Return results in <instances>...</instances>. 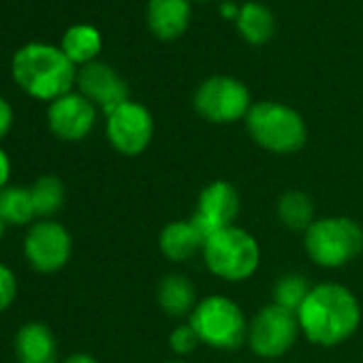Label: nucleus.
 I'll use <instances>...</instances> for the list:
<instances>
[{
    "label": "nucleus",
    "instance_id": "obj_1",
    "mask_svg": "<svg viewBox=\"0 0 363 363\" xmlns=\"http://www.w3.org/2000/svg\"><path fill=\"white\" fill-rule=\"evenodd\" d=\"M301 333L316 346L333 348L346 342L361 325V303L354 293L337 282L312 286L297 310Z\"/></svg>",
    "mask_w": 363,
    "mask_h": 363
},
{
    "label": "nucleus",
    "instance_id": "obj_2",
    "mask_svg": "<svg viewBox=\"0 0 363 363\" xmlns=\"http://www.w3.org/2000/svg\"><path fill=\"white\" fill-rule=\"evenodd\" d=\"M11 75L28 96L54 103L77 84V67L50 43H28L11 60Z\"/></svg>",
    "mask_w": 363,
    "mask_h": 363
},
{
    "label": "nucleus",
    "instance_id": "obj_3",
    "mask_svg": "<svg viewBox=\"0 0 363 363\" xmlns=\"http://www.w3.org/2000/svg\"><path fill=\"white\" fill-rule=\"evenodd\" d=\"M246 130L259 147L274 154H295L308 141L301 113L276 101L255 103L246 116Z\"/></svg>",
    "mask_w": 363,
    "mask_h": 363
},
{
    "label": "nucleus",
    "instance_id": "obj_4",
    "mask_svg": "<svg viewBox=\"0 0 363 363\" xmlns=\"http://www.w3.org/2000/svg\"><path fill=\"white\" fill-rule=\"evenodd\" d=\"M303 250L318 267H344L363 252V229L348 216L316 218L303 233Z\"/></svg>",
    "mask_w": 363,
    "mask_h": 363
},
{
    "label": "nucleus",
    "instance_id": "obj_5",
    "mask_svg": "<svg viewBox=\"0 0 363 363\" xmlns=\"http://www.w3.org/2000/svg\"><path fill=\"white\" fill-rule=\"evenodd\" d=\"M206 267L225 282H244L261 265V246L252 233L233 225L206 240Z\"/></svg>",
    "mask_w": 363,
    "mask_h": 363
},
{
    "label": "nucleus",
    "instance_id": "obj_6",
    "mask_svg": "<svg viewBox=\"0 0 363 363\" xmlns=\"http://www.w3.org/2000/svg\"><path fill=\"white\" fill-rule=\"evenodd\" d=\"M189 323L201 344L214 350H238L248 337V320L242 308L225 295H208L201 299L189 316Z\"/></svg>",
    "mask_w": 363,
    "mask_h": 363
},
{
    "label": "nucleus",
    "instance_id": "obj_7",
    "mask_svg": "<svg viewBox=\"0 0 363 363\" xmlns=\"http://www.w3.org/2000/svg\"><path fill=\"white\" fill-rule=\"evenodd\" d=\"M199 118L212 124H233L246 120L252 103L248 88L231 75H214L199 84L193 96Z\"/></svg>",
    "mask_w": 363,
    "mask_h": 363
},
{
    "label": "nucleus",
    "instance_id": "obj_8",
    "mask_svg": "<svg viewBox=\"0 0 363 363\" xmlns=\"http://www.w3.org/2000/svg\"><path fill=\"white\" fill-rule=\"evenodd\" d=\"M299 320L276 303L261 308L248 323V346L261 359H278L286 354L299 337Z\"/></svg>",
    "mask_w": 363,
    "mask_h": 363
},
{
    "label": "nucleus",
    "instance_id": "obj_9",
    "mask_svg": "<svg viewBox=\"0 0 363 363\" xmlns=\"http://www.w3.org/2000/svg\"><path fill=\"white\" fill-rule=\"evenodd\" d=\"M73 238L54 218L35 220L24 238V257L39 274H56L71 261Z\"/></svg>",
    "mask_w": 363,
    "mask_h": 363
},
{
    "label": "nucleus",
    "instance_id": "obj_10",
    "mask_svg": "<svg viewBox=\"0 0 363 363\" xmlns=\"http://www.w3.org/2000/svg\"><path fill=\"white\" fill-rule=\"evenodd\" d=\"M105 133L116 152L122 156H139L154 137V118L145 105L126 101L107 113Z\"/></svg>",
    "mask_w": 363,
    "mask_h": 363
},
{
    "label": "nucleus",
    "instance_id": "obj_11",
    "mask_svg": "<svg viewBox=\"0 0 363 363\" xmlns=\"http://www.w3.org/2000/svg\"><path fill=\"white\" fill-rule=\"evenodd\" d=\"M242 212V197L240 191L227 179H216L199 193L197 210L191 216L193 223L203 231L206 238L229 229L235 225Z\"/></svg>",
    "mask_w": 363,
    "mask_h": 363
},
{
    "label": "nucleus",
    "instance_id": "obj_12",
    "mask_svg": "<svg viewBox=\"0 0 363 363\" xmlns=\"http://www.w3.org/2000/svg\"><path fill=\"white\" fill-rule=\"evenodd\" d=\"M96 124V107L79 92H69L48 107V126L67 143L86 139Z\"/></svg>",
    "mask_w": 363,
    "mask_h": 363
},
{
    "label": "nucleus",
    "instance_id": "obj_13",
    "mask_svg": "<svg viewBox=\"0 0 363 363\" xmlns=\"http://www.w3.org/2000/svg\"><path fill=\"white\" fill-rule=\"evenodd\" d=\"M79 94H84L94 107H101L105 116L120 107L128 99V84L107 62L94 60L77 69Z\"/></svg>",
    "mask_w": 363,
    "mask_h": 363
},
{
    "label": "nucleus",
    "instance_id": "obj_14",
    "mask_svg": "<svg viewBox=\"0 0 363 363\" xmlns=\"http://www.w3.org/2000/svg\"><path fill=\"white\" fill-rule=\"evenodd\" d=\"M203 231L193 223V218L186 220H171L167 223L158 233V248L162 257L171 263H186L195 255L203 252L206 246Z\"/></svg>",
    "mask_w": 363,
    "mask_h": 363
},
{
    "label": "nucleus",
    "instance_id": "obj_15",
    "mask_svg": "<svg viewBox=\"0 0 363 363\" xmlns=\"http://www.w3.org/2000/svg\"><path fill=\"white\" fill-rule=\"evenodd\" d=\"M191 0H150L147 28L160 41H175L189 30Z\"/></svg>",
    "mask_w": 363,
    "mask_h": 363
},
{
    "label": "nucleus",
    "instance_id": "obj_16",
    "mask_svg": "<svg viewBox=\"0 0 363 363\" xmlns=\"http://www.w3.org/2000/svg\"><path fill=\"white\" fill-rule=\"evenodd\" d=\"M18 363H58V342L48 323H24L16 333Z\"/></svg>",
    "mask_w": 363,
    "mask_h": 363
},
{
    "label": "nucleus",
    "instance_id": "obj_17",
    "mask_svg": "<svg viewBox=\"0 0 363 363\" xmlns=\"http://www.w3.org/2000/svg\"><path fill=\"white\" fill-rule=\"evenodd\" d=\"M156 301L171 318L191 316L197 301V289L184 274H164L156 284Z\"/></svg>",
    "mask_w": 363,
    "mask_h": 363
},
{
    "label": "nucleus",
    "instance_id": "obj_18",
    "mask_svg": "<svg viewBox=\"0 0 363 363\" xmlns=\"http://www.w3.org/2000/svg\"><path fill=\"white\" fill-rule=\"evenodd\" d=\"M103 48V37L101 33L90 26V24H75L71 26L60 43V50L67 54V58L75 67H84L88 62H94L96 56L101 54Z\"/></svg>",
    "mask_w": 363,
    "mask_h": 363
},
{
    "label": "nucleus",
    "instance_id": "obj_19",
    "mask_svg": "<svg viewBox=\"0 0 363 363\" xmlns=\"http://www.w3.org/2000/svg\"><path fill=\"white\" fill-rule=\"evenodd\" d=\"M235 24L240 37L250 45H265L276 33L274 13L261 3H246L244 7H240Z\"/></svg>",
    "mask_w": 363,
    "mask_h": 363
},
{
    "label": "nucleus",
    "instance_id": "obj_20",
    "mask_svg": "<svg viewBox=\"0 0 363 363\" xmlns=\"http://www.w3.org/2000/svg\"><path fill=\"white\" fill-rule=\"evenodd\" d=\"M30 189V197H33V206L37 212V220L43 218H52L56 216L67 199V189H65V182L58 175L52 173H43L39 175Z\"/></svg>",
    "mask_w": 363,
    "mask_h": 363
},
{
    "label": "nucleus",
    "instance_id": "obj_21",
    "mask_svg": "<svg viewBox=\"0 0 363 363\" xmlns=\"http://www.w3.org/2000/svg\"><path fill=\"white\" fill-rule=\"evenodd\" d=\"M0 220L5 223V227H24L37 220L30 189L9 184L7 189L0 191Z\"/></svg>",
    "mask_w": 363,
    "mask_h": 363
},
{
    "label": "nucleus",
    "instance_id": "obj_22",
    "mask_svg": "<svg viewBox=\"0 0 363 363\" xmlns=\"http://www.w3.org/2000/svg\"><path fill=\"white\" fill-rule=\"evenodd\" d=\"M278 218L289 231L306 233L308 227L316 220L314 218V201L303 191H286L278 199Z\"/></svg>",
    "mask_w": 363,
    "mask_h": 363
},
{
    "label": "nucleus",
    "instance_id": "obj_23",
    "mask_svg": "<svg viewBox=\"0 0 363 363\" xmlns=\"http://www.w3.org/2000/svg\"><path fill=\"white\" fill-rule=\"evenodd\" d=\"M310 291H312V286L303 274H284L274 284V291H272L274 301L272 303L297 314V310L301 308V303L306 301Z\"/></svg>",
    "mask_w": 363,
    "mask_h": 363
},
{
    "label": "nucleus",
    "instance_id": "obj_24",
    "mask_svg": "<svg viewBox=\"0 0 363 363\" xmlns=\"http://www.w3.org/2000/svg\"><path fill=\"white\" fill-rule=\"evenodd\" d=\"M201 340L197 335V331L191 327V323L184 325H177L171 333H169V348L179 354V357H186L191 352H195L199 348Z\"/></svg>",
    "mask_w": 363,
    "mask_h": 363
},
{
    "label": "nucleus",
    "instance_id": "obj_25",
    "mask_svg": "<svg viewBox=\"0 0 363 363\" xmlns=\"http://www.w3.org/2000/svg\"><path fill=\"white\" fill-rule=\"evenodd\" d=\"M16 297H18V278L9 265L0 263V314L13 306Z\"/></svg>",
    "mask_w": 363,
    "mask_h": 363
},
{
    "label": "nucleus",
    "instance_id": "obj_26",
    "mask_svg": "<svg viewBox=\"0 0 363 363\" xmlns=\"http://www.w3.org/2000/svg\"><path fill=\"white\" fill-rule=\"evenodd\" d=\"M13 120H16L13 107L9 105V101H7L5 96H0V141H3V139L11 133Z\"/></svg>",
    "mask_w": 363,
    "mask_h": 363
},
{
    "label": "nucleus",
    "instance_id": "obj_27",
    "mask_svg": "<svg viewBox=\"0 0 363 363\" xmlns=\"http://www.w3.org/2000/svg\"><path fill=\"white\" fill-rule=\"evenodd\" d=\"M9 179H11V158L3 147H0V191L11 184Z\"/></svg>",
    "mask_w": 363,
    "mask_h": 363
},
{
    "label": "nucleus",
    "instance_id": "obj_28",
    "mask_svg": "<svg viewBox=\"0 0 363 363\" xmlns=\"http://www.w3.org/2000/svg\"><path fill=\"white\" fill-rule=\"evenodd\" d=\"M62 363H99L96 357L88 354V352H75V354H69Z\"/></svg>",
    "mask_w": 363,
    "mask_h": 363
},
{
    "label": "nucleus",
    "instance_id": "obj_29",
    "mask_svg": "<svg viewBox=\"0 0 363 363\" xmlns=\"http://www.w3.org/2000/svg\"><path fill=\"white\" fill-rule=\"evenodd\" d=\"M220 13H223V18L238 20V16H240V7H235L233 3H225V5L220 7Z\"/></svg>",
    "mask_w": 363,
    "mask_h": 363
},
{
    "label": "nucleus",
    "instance_id": "obj_30",
    "mask_svg": "<svg viewBox=\"0 0 363 363\" xmlns=\"http://www.w3.org/2000/svg\"><path fill=\"white\" fill-rule=\"evenodd\" d=\"M3 235H5V223L0 220V242H3Z\"/></svg>",
    "mask_w": 363,
    "mask_h": 363
},
{
    "label": "nucleus",
    "instance_id": "obj_31",
    "mask_svg": "<svg viewBox=\"0 0 363 363\" xmlns=\"http://www.w3.org/2000/svg\"><path fill=\"white\" fill-rule=\"evenodd\" d=\"M164 363H186V361H182V359H171V361H164Z\"/></svg>",
    "mask_w": 363,
    "mask_h": 363
}]
</instances>
